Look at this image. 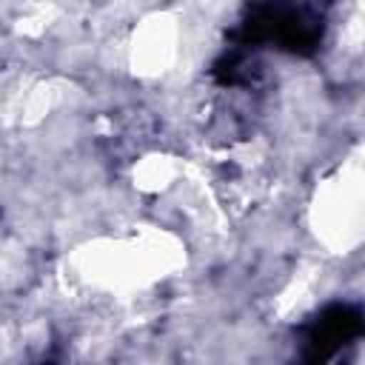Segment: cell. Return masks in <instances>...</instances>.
<instances>
[{"label":"cell","instance_id":"obj_2","mask_svg":"<svg viewBox=\"0 0 365 365\" xmlns=\"http://www.w3.org/2000/svg\"><path fill=\"white\" fill-rule=\"evenodd\" d=\"M362 331V311L351 302H334L322 308L299 336L297 365H328L351 339Z\"/></svg>","mask_w":365,"mask_h":365},{"label":"cell","instance_id":"obj_1","mask_svg":"<svg viewBox=\"0 0 365 365\" xmlns=\"http://www.w3.org/2000/svg\"><path fill=\"white\" fill-rule=\"evenodd\" d=\"M325 34V17L314 6H288V3H262L248 6L234 40L240 46H271L288 54H314Z\"/></svg>","mask_w":365,"mask_h":365}]
</instances>
